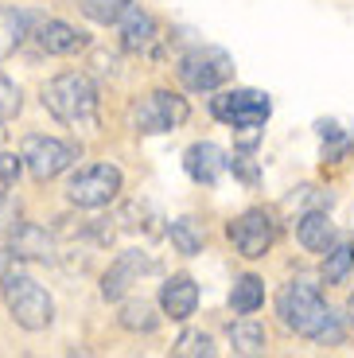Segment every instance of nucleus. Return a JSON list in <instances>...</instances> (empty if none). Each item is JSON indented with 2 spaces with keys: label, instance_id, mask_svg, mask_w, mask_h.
<instances>
[{
  "label": "nucleus",
  "instance_id": "nucleus-1",
  "mask_svg": "<svg viewBox=\"0 0 354 358\" xmlns=\"http://www.w3.org/2000/svg\"><path fill=\"white\" fill-rule=\"evenodd\" d=\"M276 312H281L284 327L304 335V339H316V343H323V347L343 343V323H339V315L327 308V300L319 296V285H311L308 277H296L281 288Z\"/></svg>",
  "mask_w": 354,
  "mask_h": 358
},
{
  "label": "nucleus",
  "instance_id": "nucleus-2",
  "mask_svg": "<svg viewBox=\"0 0 354 358\" xmlns=\"http://www.w3.org/2000/svg\"><path fill=\"white\" fill-rule=\"evenodd\" d=\"M43 106L62 125L90 129L98 121V86L82 71H62L43 86Z\"/></svg>",
  "mask_w": 354,
  "mask_h": 358
},
{
  "label": "nucleus",
  "instance_id": "nucleus-3",
  "mask_svg": "<svg viewBox=\"0 0 354 358\" xmlns=\"http://www.w3.org/2000/svg\"><path fill=\"white\" fill-rule=\"evenodd\" d=\"M0 296H4V304H8L12 320L24 327V331H43L51 327L55 320V300L36 277H27L24 268H4V277H0Z\"/></svg>",
  "mask_w": 354,
  "mask_h": 358
},
{
  "label": "nucleus",
  "instance_id": "nucleus-4",
  "mask_svg": "<svg viewBox=\"0 0 354 358\" xmlns=\"http://www.w3.org/2000/svg\"><path fill=\"white\" fill-rule=\"evenodd\" d=\"M129 117H133L136 133L160 136V133H176L187 117H191V106H187V98H179L171 90H152V94H144V98L136 101Z\"/></svg>",
  "mask_w": 354,
  "mask_h": 358
},
{
  "label": "nucleus",
  "instance_id": "nucleus-5",
  "mask_svg": "<svg viewBox=\"0 0 354 358\" xmlns=\"http://www.w3.org/2000/svg\"><path fill=\"white\" fill-rule=\"evenodd\" d=\"M234 74V59L218 47H195L179 59V82L191 94H214L222 82H230Z\"/></svg>",
  "mask_w": 354,
  "mask_h": 358
},
{
  "label": "nucleus",
  "instance_id": "nucleus-6",
  "mask_svg": "<svg viewBox=\"0 0 354 358\" xmlns=\"http://www.w3.org/2000/svg\"><path fill=\"white\" fill-rule=\"evenodd\" d=\"M211 113L218 117L222 125L230 129H261L269 121V113H273V101H269V94H261V90H226V94H218V98H211Z\"/></svg>",
  "mask_w": 354,
  "mask_h": 358
},
{
  "label": "nucleus",
  "instance_id": "nucleus-7",
  "mask_svg": "<svg viewBox=\"0 0 354 358\" xmlns=\"http://www.w3.org/2000/svg\"><path fill=\"white\" fill-rule=\"evenodd\" d=\"M20 160H24L27 176L39 179V183H47V179L62 176V171L71 168L74 160H78V148L66 141H59V136H24V148H20Z\"/></svg>",
  "mask_w": 354,
  "mask_h": 358
},
{
  "label": "nucleus",
  "instance_id": "nucleus-8",
  "mask_svg": "<svg viewBox=\"0 0 354 358\" xmlns=\"http://www.w3.org/2000/svg\"><path fill=\"white\" fill-rule=\"evenodd\" d=\"M121 195V171L113 164H90L78 176L71 179L66 187V199H71L78 210H98V206H109Z\"/></svg>",
  "mask_w": 354,
  "mask_h": 358
},
{
  "label": "nucleus",
  "instance_id": "nucleus-9",
  "mask_svg": "<svg viewBox=\"0 0 354 358\" xmlns=\"http://www.w3.org/2000/svg\"><path fill=\"white\" fill-rule=\"evenodd\" d=\"M230 242L241 257H265L276 242V222L269 210H246L238 222H230Z\"/></svg>",
  "mask_w": 354,
  "mask_h": 358
},
{
  "label": "nucleus",
  "instance_id": "nucleus-10",
  "mask_svg": "<svg viewBox=\"0 0 354 358\" xmlns=\"http://www.w3.org/2000/svg\"><path fill=\"white\" fill-rule=\"evenodd\" d=\"M144 273H156V261H152L148 253H141V250L121 253V257L109 265V273L101 277V296H106V300H121L133 285H141Z\"/></svg>",
  "mask_w": 354,
  "mask_h": 358
},
{
  "label": "nucleus",
  "instance_id": "nucleus-11",
  "mask_svg": "<svg viewBox=\"0 0 354 358\" xmlns=\"http://www.w3.org/2000/svg\"><path fill=\"white\" fill-rule=\"evenodd\" d=\"M183 168H187V176L195 179V183H203V187H214V183H218L226 171H230V156L222 152L218 144L199 141V144H191V148H187Z\"/></svg>",
  "mask_w": 354,
  "mask_h": 358
},
{
  "label": "nucleus",
  "instance_id": "nucleus-12",
  "mask_svg": "<svg viewBox=\"0 0 354 358\" xmlns=\"http://www.w3.org/2000/svg\"><path fill=\"white\" fill-rule=\"evenodd\" d=\"M117 27H121V47L125 51H152V43H156V20L148 16L144 8H136L133 0L125 4V12L117 16Z\"/></svg>",
  "mask_w": 354,
  "mask_h": 358
},
{
  "label": "nucleus",
  "instance_id": "nucleus-13",
  "mask_svg": "<svg viewBox=\"0 0 354 358\" xmlns=\"http://www.w3.org/2000/svg\"><path fill=\"white\" fill-rule=\"evenodd\" d=\"M199 308V285L191 277H171L164 280L160 288V312L171 315V320H187V315H195Z\"/></svg>",
  "mask_w": 354,
  "mask_h": 358
},
{
  "label": "nucleus",
  "instance_id": "nucleus-14",
  "mask_svg": "<svg viewBox=\"0 0 354 358\" xmlns=\"http://www.w3.org/2000/svg\"><path fill=\"white\" fill-rule=\"evenodd\" d=\"M12 238V257H31V261H55V238L36 222H20L16 230L8 234Z\"/></svg>",
  "mask_w": 354,
  "mask_h": 358
},
{
  "label": "nucleus",
  "instance_id": "nucleus-15",
  "mask_svg": "<svg viewBox=\"0 0 354 358\" xmlns=\"http://www.w3.org/2000/svg\"><path fill=\"white\" fill-rule=\"evenodd\" d=\"M296 238H300V245L311 253H327L331 245L339 242L335 222L327 218V210H304L300 222H296Z\"/></svg>",
  "mask_w": 354,
  "mask_h": 358
},
{
  "label": "nucleus",
  "instance_id": "nucleus-16",
  "mask_svg": "<svg viewBox=\"0 0 354 358\" xmlns=\"http://www.w3.org/2000/svg\"><path fill=\"white\" fill-rule=\"evenodd\" d=\"M39 47L47 55H74L86 47V36L78 27L62 24V20H47V24H39Z\"/></svg>",
  "mask_w": 354,
  "mask_h": 358
},
{
  "label": "nucleus",
  "instance_id": "nucleus-17",
  "mask_svg": "<svg viewBox=\"0 0 354 358\" xmlns=\"http://www.w3.org/2000/svg\"><path fill=\"white\" fill-rule=\"evenodd\" d=\"M36 16L24 8H0V59H8V55L20 51V43L27 39Z\"/></svg>",
  "mask_w": 354,
  "mask_h": 358
},
{
  "label": "nucleus",
  "instance_id": "nucleus-18",
  "mask_svg": "<svg viewBox=\"0 0 354 358\" xmlns=\"http://www.w3.org/2000/svg\"><path fill=\"white\" fill-rule=\"evenodd\" d=\"M230 347H234V355H265L269 335H265V327H261L257 320L241 315L238 323H230Z\"/></svg>",
  "mask_w": 354,
  "mask_h": 358
},
{
  "label": "nucleus",
  "instance_id": "nucleus-19",
  "mask_svg": "<svg viewBox=\"0 0 354 358\" xmlns=\"http://www.w3.org/2000/svg\"><path fill=\"white\" fill-rule=\"evenodd\" d=\"M261 304H265V280L253 277V273H246V277L234 280V288H230V308H234V312H238V315H253Z\"/></svg>",
  "mask_w": 354,
  "mask_h": 358
},
{
  "label": "nucleus",
  "instance_id": "nucleus-20",
  "mask_svg": "<svg viewBox=\"0 0 354 358\" xmlns=\"http://www.w3.org/2000/svg\"><path fill=\"white\" fill-rule=\"evenodd\" d=\"M168 238L183 257H195L206 245V226L199 222V218H176V222L168 226Z\"/></svg>",
  "mask_w": 354,
  "mask_h": 358
},
{
  "label": "nucleus",
  "instance_id": "nucleus-21",
  "mask_svg": "<svg viewBox=\"0 0 354 358\" xmlns=\"http://www.w3.org/2000/svg\"><path fill=\"white\" fill-rule=\"evenodd\" d=\"M351 268H354V245L335 242L327 250V261H323V280H327V285H339V280L351 277Z\"/></svg>",
  "mask_w": 354,
  "mask_h": 358
},
{
  "label": "nucleus",
  "instance_id": "nucleus-22",
  "mask_svg": "<svg viewBox=\"0 0 354 358\" xmlns=\"http://www.w3.org/2000/svg\"><path fill=\"white\" fill-rule=\"evenodd\" d=\"M156 323H160V315L152 312V304L148 300H129V304L121 308V327H129V331H156Z\"/></svg>",
  "mask_w": 354,
  "mask_h": 358
},
{
  "label": "nucleus",
  "instance_id": "nucleus-23",
  "mask_svg": "<svg viewBox=\"0 0 354 358\" xmlns=\"http://www.w3.org/2000/svg\"><path fill=\"white\" fill-rule=\"evenodd\" d=\"M176 355L179 358H211L214 355V339L206 331H183L176 343Z\"/></svg>",
  "mask_w": 354,
  "mask_h": 358
},
{
  "label": "nucleus",
  "instance_id": "nucleus-24",
  "mask_svg": "<svg viewBox=\"0 0 354 358\" xmlns=\"http://www.w3.org/2000/svg\"><path fill=\"white\" fill-rule=\"evenodd\" d=\"M125 4H129V0H82V12H86L90 20H98V24H117Z\"/></svg>",
  "mask_w": 354,
  "mask_h": 358
},
{
  "label": "nucleus",
  "instance_id": "nucleus-25",
  "mask_svg": "<svg viewBox=\"0 0 354 358\" xmlns=\"http://www.w3.org/2000/svg\"><path fill=\"white\" fill-rule=\"evenodd\" d=\"M20 222H24V218H20V203H16V195L0 191V234L8 238V234L16 230Z\"/></svg>",
  "mask_w": 354,
  "mask_h": 358
},
{
  "label": "nucleus",
  "instance_id": "nucleus-26",
  "mask_svg": "<svg viewBox=\"0 0 354 358\" xmlns=\"http://www.w3.org/2000/svg\"><path fill=\"white\" fill-rule=\"evenodd\" d=\"M20 113V86L0 74V121H12Z\"/></svg>",
  "mask_w": 354,
  "mask_h": 358
},
{
  "label": "nucleus",
  "instance_id": "nucleus-27",
  "mask_svg": "<svg viewBox=\"0 0 354 358\" xmlns=\"http://www.w3.org/2000/svg\"><path fill=\"white\" fill-rule=\"evenodd\" d=\"M230 171L241 179V183H246V187H257V179H261V171H257V160H253V156H234V160H230Z\"/></svg>",
  "mask_w": 354,
  "mask_h": 358
},
{
  "label": "nucleus",
  "instance_id": "nucleus-28",
  "mask_svg": "<svg viewBox=\"0 0 354 358\" xmlns=\"http://www.w3.org/2000/svg\"><path fill=\"white\" fill-rule=\"evenodd\" d=\"M20 168H24V160H16L12 152H0V187H12L20 179Z\"/></svg>",
  "mask_w": 354,
  "mask_h": 358
},
{
  "label": "nucleus",
  "instance_id": "nucleus-29",
  "mask_svg": "<svg viewBox=\"0 0 354 358\" xmlns=\"http://www.w3.org/2000/svg\"><path fill=\"white\" fill-rule=\"evenodd\" d=\"M351 320H354V296H351Z\"/></svg>",
  "mask_w": 354,
  "mask_h": 358
}]
</instances>
